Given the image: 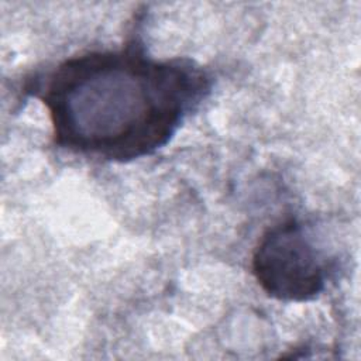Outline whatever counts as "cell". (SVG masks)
Listing matches in <instances>:
<instances>
[{
  "mask_svg": "<svg viewBox=\"0 0 361 361\" xmlns=\"http://www.w3.org/2000/svg\"><path fill=\"white\" fill-rule=\"evenodd\" d=\"M251 269L261 289L283 302H307L319 296L327 281L322 252L296 219L269 227L254 248Z\"/></svg>",
  "mask_w": 361,
  "mask_h": 361,
  "instance_id": "2",
  "label": "cell"
},
{
  "mask_svg": "<svg viewBox=\"0 0 361 361\" xmlns=\"http://www.w3.org/2000/svg\"><path fill=\"white\" fill-rule=\"evenodd\" d=\"M210 87L193 61L151 58L135 41L62 61L41 100L59 148L128 162L165 147Z\"/></svg>",
  "mask_w": 361,
  "mask_h": 361,
  "instance_id": "1",
  "label": "cell"
}]
</instances>
